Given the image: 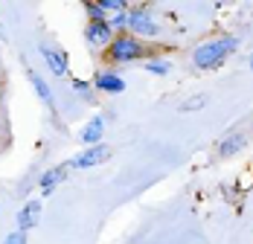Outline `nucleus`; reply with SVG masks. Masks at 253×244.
I'll return each mask as SVG.
<instances>
[{"label":"nucleus","instance_id":"obj_1","mask_svg":"<svg viewBox=\"0 0 253 244\" xmlns=\"http://www.w3.org/2000/svg\"><path fill=\"white\" fill-rule=\"evenodd\" d=\"M236 47H239V38H236V35L210 38V41H204V44L195 47L192 61H195L198 70H215V67H221V64L227 61L230 52H236Z\"/></svg>","mask_w":253,"mask_h":244},{"label":"nucleus","instance_id":"obj_2","mask_svg":"<svg viewBox=\"0 0 253 244\" xmlns=\"http://www.w3.org/2000/svg\"><path fill=\"white\" fill-rule=\"evenodd\" d=\"M143 52H146L143 41L134 38V35H128V32L117 35V38L108 44V55H111V61H123V64H126V61H137Z\"/></svg>","mask_w":253,"mask_h":244},{"label":"nucleus","instance_id":"obj_3","mask_svg":"<svg viewBox=\"0 0 253 244\" xmlns=\"http://www.w3.org/2000/svg\"><path fill=\"white\" fill-rule=\"evenodd\" d=\"M128 29L134 38H154L160 32V26L154 24V18L146 9H131L128 12Z\"/></svg>","mask_w":253,"mask_h":244},{"label":"nucleus","instance_id":"obj_4","mask_svg":"<svg viewBox=\"0 0 253 244\" xmlns=\"http://www.w3.org/2000/svg\"><path fill=\"white\" fill-rule=\"evenodd\" d=\"M111 157V148L108 146H90V148H84L79 157H73L70 160V169H93V166H99V163H105Z\"/></svg>","mask_w":253,"mask_h":244},{"label":"nucleus","instance_id":"obj_5","mask_svg":"<svg viewBox=\"0 0 253 244\" xmlns=\"http://www.w3.org/2000/svg\"><path fill=\"white\" fill-rule=\"evenodd\" d=\"M84 38H87V44L102 47V44H111L114 41V29L108 26V21H90L87 29H84Z\"/></svg>","mask_w":253,"mask_h":244},{"label":"nucleus","instance_id":"obj_6","mask_svg":"<svg viewBox=\"0 0 253 244\" xmlns=\"http://www.w3.org/2000/svg\"><path fill=\"white\" fill-rule=\"evenodd\" d=\"M38 52L44 55L47 67H50L55 76H64V73H67V55H64L61 49H52V47H47V44H41V47H38Z\"/></svg>","mask_w":253,"mask_h":244},{"label":"nucleus","instance_id":"obj_7","mask_svg":"<svg viewBox=\"0 0 253 244\" xmlns=\"http://www.w3.org/2000/svg\"><path fill=\"white\" fill-rule=\"evenodd\" d=\"M93 84H96V90H102V93H123L126 90V81L117 73H96Z\"/></svg>","mask_w":253,"mask_h":244},{"label":"nucleus","instance_id":"obj_8","mask_svg":"<svg viewBox=\"0 0 253 244\" xmlns=\"http://www.w3.org/2000/svg\"><path fill=\"white\" fill-rule=\"evenodd\" d=\"M67 171H70V163H64V166H58V169L44 171V174H41V180H38L41 192H44V195H50L52 189H55V186H58V183L64 180V174H67Z\"/></svg>","mask_w":253,"mask_h":244},{"label":"nucleus","instance_id":"obj_9","mask_svg":"<svg viewBox=\"0 0 253 244\" xmlns=\"http://www.w3.org/2000/svg\"><path fill=\"white\" fill-rule=\"evenodd\" d=\"M38 215H41V201H29V203H26L24 209H21V212H18V230H29V227H35V224H38Z\"/></svg>","mask_w":253,"mask_h":244},{"label":"nucleus","instance_id":"obj_10","mask_svg":"<svg viewBox=\"0 0 253 244\" xmlns=\"http://www.w3.org/2000/svg\"><path fill=\"white\" fill-rule=\"evenodd\" d=\"M102 131H105V120H102V117H93V120L84 125V131H82V143H84L87 148H90V146H99Z\"/></svg>","mask_w":253,"mask_h":244},{"label":"nucleus","instance_id":"obj_11","mask_svg":"<svg viewBox=\"0 0 253 244\" xmlns=\"http://www.w3.org/2000/svg\"><path fill=\"white\" fill-rule=\"evenodd\" d=\"M29 81H32V87H35V93H38V99H41V102H47L50 108H55V99H52V90L47 87V81H44L41 76L35 73V70H29Z\"/></svg>","mask_w":253,"mask_h":244},{"label":"nucleus","instance_id":"obj_12","mask_svg":"<svg viewBox=\"0 0 253 244\" xmlns=\"http://www.w3.org/2000/svg\"><path fill=\"white\" fill-rule=\"evenodd\" d=\"M242 146H245V137H242V134H230V137H224V140H221L218 151H221L224 157H230V154H236Z\"/></svg>","mask_w":253,"mask_h":244},{"label":"nucleus","instance_id":"obj_13","mask_svg":"<svg viewBox=\"0 0 253 244\" xmlns=\"http://www.w3.org/2000/svg\"><path fill=\"white\" fill-rule=\"evenodd\" d=\"M146 70L154 76H166L172 70V61H166V58H152V61H146Z\"/></svg>","mask_w":253,"mask_h":244},{"label":"nucleus","instance_id":"obj_14","mask_svg":"<svg viewBox=\"0 0 253 244\" xmlns=\"http://www.w3.org/2000/svg\"><path fill=\"white\" fill-rule=\"evenodd\" d=\"M99 9L102 12H126V3L123 0H102Z\"/></svg>","mask_w":253,"mask_h":244},{"label":"nucleus","instance_id":"obj_15","mask_svg":"<svg viewBox=\"0 0 253 244\" xmlns=\"http://www.w3.org/2000/svg\"><path fill=\"white\" fill-rule=\"evenodd\" d=\"M108 26H111V29H126L128 26V12H117V15L108 21Z\"/></svg>","mask_w":253,"mask_h":244},{"label":"nucleus","instance_id":"obj_16","mask_svg":"<svg viewBox=\"0 0 253 244\" xmlns=\"http://www.w3.org/2000/svg\"><path fill=\"white\" fill-rule=\"evenodd\" d=\"M3 244H26V233L24 230H15V233H9L6 236V242Z\"/></svg>","mask_w":253,"mask_h":244},{"label":"nucleus","instance_id":"obj_17","mask_svg":"<svg viewBox=\"0 0 253 244\" xmlns=\"http://www.w3.org/2000/svg\"><path fill=\"white\" fill-rule=\"evenodd\" d=\"M204 102H207V96H195V99H189V102L183 105V111H198Z\"/></svg>","mask_w":253,"mask_h":244},{"label":"nucleus","instance_id":"obj_18","mask_svg":"<svg viewBox=\"0 0 253 244\" xmlns=\"http://www.w3.org/2000/svg\"><path fill=\"white\" fill-rule=\"evenodd\" d=\"M73 90H76V93H87V90H90V84H87V81H82V79H76V81H73Z\"/></svg>","mask_w":253,"mask_h":244},{"label":"nucleus","instance_id":"obj_19","mask_svg":"<svg viewBox=\"0 0 253 244\" xmlns=\"http://www.w3.org/2000/svg\"><path fill=\"white\" fill-rule=\"evenodd\" d=\"M251 67H253V55H251Z\"/></svg>","mask_w":253,"mask_h":244}]
</instances>
